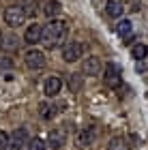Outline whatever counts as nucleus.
Masks as SVG:
<instances>
[{
    "label": "nucleus",
    "mask_w": 148,
    "mask_h": 150,
    "mask_svg": "<svg viewBox=\"0 0 148 150\" xmlns=\"http://www.w3.org/2000/svg\"><path fill=\"white\" fill-rule=\"evenodd\" d=\"M105 13H107L110 17H123L125 6L120 4V2H116V0H110V2H107V6H105Z\"/></svg>",
    "instance_id": "nucleus-13"
},
{
    "label": "nucleus",
    "mask_w": 148,
    "mask_h": 150,
    "mask_svg": "<svg viewBox=\"0 0 148 150\" xmlns=\"http://www.w3.org/2000/svg\"><path fill=\"white\" fill-rule=\"evenodd\" d=\"M107 150H131V148L125 137H112L110 144H107Z\"/></svg>",
    "instance_id": "nucleus-14"
},
{
    "label": "nucleus",
    "mask_w": 148,
    "mask_h": 150,
    "mask_svg": "<svg viewBox=\"0 0 148 150\" xmlns=\"http://www.w3.org/2000/svg\"><path fill=\"white\" fill-rule=\"evenodd\" d=\"M6 146H9V135L4 131H0V150H4Z\"/></svg>",
    "instance_id": "nucleus-21"
},
{
    "label": "nucleus",
    "mask_w": 148,
    "mask_h": 150,
    "mask_svg": "<svg viewBox=\"0 0 148 150\" xmlns=\"http://www.w3.org/2000/svg\"><path fill=\"white\" fill-rule=\"evenodd\" d=\"M131 30H133V24L129 22V19H120V24L116 26V32L120 37H125V39L131 35Z\"/></svg>",
    "instance_id": "nucleus-16"
},
{
    "label": "nucleus",
    "mask_w": 148,
    "mask_h": 150,
    "mask_svg": "<svg viewBox=\"0 0 148 150\" xmlns=\"http://www.w3.org/2000/svg\"><path fill=\"white\" fill-rule=\"evenodd\" d=\"M131 54H133V58H135V60H144L148 56V47L144 43H137V45L131 47Z\"/></svg>",
    "instance_id": "nucleus-17"
},
{
    "label": "nucleus",
    "mask_w": 148,
    "mask_h": 150,
    "mask_svg": "<svg viewBox=\"0 0 148 150\" xmlns=\"http://www.w3.org/2000/svg\"><path fill=\"white\" fill-rule=\"evenodd\" d=\"M103 81L107 88H118L120 86V69L114 62H107L103 69Z\"/></svg>",
    "instance_id": "nucleus-5"
},
{
    "label": "nucleus",
    "mask_w": 148,
    "mask_h": 150,
    "mask_svg": "<svg viewBox=\"0 0 148 150\" xmlns=\"http://www.w3.org/2000/svg\"><path fill=\"white\" fill-rule=\"evenodd\" d=\"M84 54V45L79 41H69L64 47H62V60L64 62H77Z\"/></svg>",
    "instance_id": "nucleus-4"
},
{
    "label": "nucleus",
    "mask_w": 148,
    "mask_h": 150,
    "mask_svg": "<svg viewBox=\"0 0 148 150\" xmlns=\"http://www.w3.org/2000/svg\"><path fill=\"white\" fill-rule=\"evenodd\" d=\"M64 142H67V129L64 127H56V129H52V131H50L47 146L52 150H60L64 146Z\"/></svg>",
    "instance_id": "nucleus-6"
},
{
    "label": "nucleus",
    "mask_w": 148,
    "mask_h": 150,
    "mask_svg": "<svg viewBox=\"0 0 148 150\" xmlns=\"http://www.w3.org/2000/svg\"><path fill=\"white\" fill-rule=\"evenodd\" d=\"M41 35H43V26L41 24H30L28 28H26L24 32V41L28 45H37V43H41Z\"/></svg>",
    "instance_id": "nucleus-8"
},
{
    "label": "nucleus",
    "mask_w": 148,
    "mask_h": 150,
    "mask_svg": "<svg viewBox=\"0 0 148 150\" xmlns=\"http://www.w3.org/2000/svg\"><path fill=\"white\" fill-rule=\"evenodd\" d=\"M24 62H26V67H28L30 71H41L43 67L47 64V58H45V54L41 50L30 47V50L24 54Z\"/></svg>",
    "instance_id": "nucleus-3"
},
{
    "label": "nucleus",
    "mask_w": 148,
    "mask_h": 150,
    "mask_svg": "<svg viewBox=\"0 0 148 150\" xmlns=\"http://www.w3.org/2000/svg\"><path fill=\"white\" fill-rule=\"evenodd\" d=\"M26 11H24V6L22 4H11V6H6L4 9V22L11 26V28H19V26H24L26 24Z\"/></svg>",
    "instance_id": "nucleus-2"
},
{
    "label": "nucleus",
    "mask_w": 148,
    "mask_h": 150,
    "mask_svg": "<svg viewBox=\"0 0 148 150\" xmlns=\"http://www.w3.org/2000/svg\"><path fill=\"white\" fill-rule=\"evenodd\" d=\"M13 58H9V56H0V73H4V71H11L13 69Z\"/></svg>",
    "instance_id": "nucleus-19"
},
{
    "label": "nucleus",
    "mask_w": 148,
    "mask_h": 150,
    "mask_svg": "<svg viewBox=\"0 0 148 150\" xmlns=\"http://www.w3.org/2000/svg\"><path fill=\"white\" fill-rule=\"evenodd\" d=\"M43 13H45L50 19H56V15L60 13V4L56 2V0H50V2L43 6Z\"/></svg>",
    "instance_id": "nucleus-15"
},
{
    "label": "nucleus",
    "mask_w": 148,
    "mask_h": 150,
    "mask_svg": "<svg viewBox=\"0 0 148 150\" xmlns=\"http://www.w3.org/2000/svg\"><path fill=\"white\" fill-rule=\"evenodd\" d=\"M79 88V79H77V75H73V90H77Z\"/></svg>",
    "instance_id": "nucleus-22"
},
{
    "label": "nucleus",
    "mask_w": 148,
    "mask_h": 150,
    "mask_svg": "<svg viewBox=\"0 0 148 150\" xmlns=\"http://www.w3.org/2000/svg\"><path fill=\"white\" fill-rule=\"evenodd\" d=\"M0 45H2V32H0Z\"/></svg>",
    "instance_id": "nucleus-23"
},
{
    "label": "nucleus",
    "mask_w": 148,
    "mask_h": 150,
    "mask_svg": "<svg viewBox=\"0 0 148 150\" xmlns=\"http://www.w3.org/2000/svg\"><path fill=\"white\" fill-rule=\"evenodd\" d=\"M28 150H45L47 148V144H45V142L41 139V137H32V139H28Z\"/></svg>",
    "instance_id": "nucleus-18"
},
{
    "label": "nucleus",
    "mask_w": 148,
    "mask_h": 150,
    "mask_svg": "<svg viewBox=\"0 0 148 150\" xmlns=\"http://www.w3.org/2000/svg\"><path fill=\"white\" fill-rule=\"evenodd\" d=\"M26 144H28V133H26L24 127H19L15 133H13V137L9 139V146L4 150H22Z\"/></svg>",
    "instance_id": "nucleus-7"
},
{
    "label": "nucleus",
    "mask_w": 148,
    "mask_h": 150,
    "mask_svg": "<svg viewBox=\"0 0 148 150\" xmlns=\"http://www.w3.org/2000/svg\"><path fill=\"white\" fill-rule=\"evenodd\" d=\"M67 32H69V22H64V19H50L43 26L41 43L45 47H50V50H54V47H58L64 41Z\"/></svg>",
    "instance_id": "nucleus-1"
},
{
    "label": "nucleus",
    "mask_w": 148,
    "mask_h": 150,
    "mask_svg": "<svg viewBox=\"0 0 148 150\" xmlns=\"http://www.w3.org/2000/svg\"><path fill=\"white\" fill-rule=\"evenodd\" d=\"M39 116H41L43 120H52L54 116H56V105L47 103V101H43V103H39Z\"/></svg>",
    "instance_id": "nucleus-12"
},
{
    "label": "nucleus",
    "mask_w": 148,
    "mask_h": 150,
    "mask_svg": "<svg viewBox=\"0 0 148 150\" xmlns=\"http://www.w3.org/2000/svg\"><path fill=\"white\" fill-rule=\"evenodd\" d=\"M17 43H19V41L15 39V37H6V41H4V47H6V50H15V47H17Z\"/></svg>",
    "instance_id": "nucleus-20"
},
{
    "label": "nucleus",
    "mask_w": 148,
    "mask_h": 150,
    "mask_svg": "<svg viewBox=\"0 0 148 150\" xmlns=\"http://www.w3.org/2000/svg\"><path fill=\"white\" fill-rule=\"evenodd\" d=\"M82 71H84V75H99V71H101L99 56H88L86 58L84 64H82Z\"/></svg>",
    "instance_id": "nucleus-10"
},
{
    "label": "nucleus",
    "mask_w": 148,
    "mask_h": 150,
    "mask_svg": "<svg viewBox=\"0 0 148 150\" xmlns=\"http://www.w3.org/2000/svg\"><path fill=\"white\" fill-rule=\"evenodd\" d=\"M97 139V127H84L77 135V144L79 146H92Z\"/></svg>",
    "instance_id": "nucleus-9"
},
{
    "label": "nucleus",
    "mask_w": 148,
    "mask_h": 150,
    "mask_svg": "<svg viewBox=\"0 0 148 150\" xmlns=\"http://www.w3.org/2000/svg\"><path fill=\"white\" fill-rule=\"evenodd\" d=\"M60 88H62V81H60V77H56V75H52V77H47V79H45L43 92L47 94V97H56V94L60 92Z\"/></svg>",
    "instance_id": "nucleus-11"
}]
</instances>
